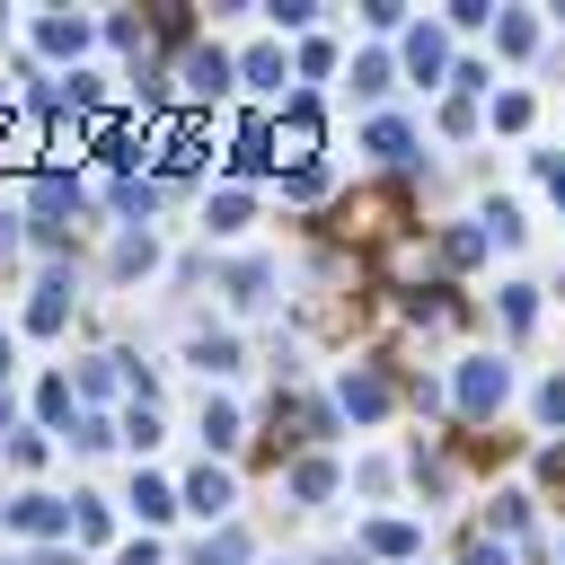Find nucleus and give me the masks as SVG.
Segmentation results:
<instances>
[{"mask_svg": "<svg viewBox=\"0 0 565 565\" xmlns=\"http://www.w3.org/2000/svg\"><path fill=\"white\" fill-rule=\"evenodd\" d=\"M503 388H512V371H503V362H486V353L459 371V397H468V415H494V406H503Z\"/></svg>", "mask_w": 565, "mask_h": 565, "instance_id": "nucleus-1", "label": "nucleus"}, {"mask_svg": "<svg viewBox=\"0 0 565 565\" xmlns=\"http://www.w3.org/2000/svg\"><path fill=\"white\" fill-rule=\"evenodd\" d=\"M380 406H388V388H380L371 371H344V415H362V424H371Z\"/></svg>", "mask_w": 565, "mask_h": 565, "instance_id": "nucleus-2", "label": "nucleus"}, {"mask_svg": "<svg viewBox=\"0 0 565 565\" xmlns=\"http://www.w3.org/2000/svg\"><path fill=\"white\" fill-rule=\"evenodd\" d=\"M35 44H44V53H79V44H88V26H79V18H44V26H35Z\"/></svg>", "mask_w": 565, "mask_h": 565, "instance_id": "nucleus-3", "label": "nucleus"}, {"mask_svg": "<svg viewBox=\"0 0 565 565\" xmlns=\"http://www.w3.org/2000/svg\"><path fill=\"white\" fill-rule=\"evenodd\" d=\"M221 79H230V62H221V53H194V62H185V88H194V97H212Z\"/></svg>", "mask_w": 565, "mask_h": 565, "instance_id": "nucleus-4", "label": "nucleus"}, {"mask_svg": "<svg viewBox=\"0 0 565 565\" xmlns=\"http://www.w3.org/2000/svg\"><path fill=\"white\" fill-rule=\"evenodd\" d=\"M185 503H194V512H230V477H212V468H203V477L185 486Z\"/></svg>", "mask_w": 565, "mask_h": 565, "instance_id": "nucleus-5", "label": "nucleus"}, {"mask_svg": "<svg viewBox=\"0 0 565 565\" xmlns=\"http://www.w3.org/2000/svg\"><path fill=\"white\" fill-rule=\"evenodd\" d=\"M238 71H247V79H256V88H282V53H274V44H256V53H247V62H238Z\"/></svg>", "mask_w": 565, "mask_h": 565, "instance_id": "nucleus-6", "label": "nucleus"}, {"mask_svg": "<svg viewBox=\"0 0 565 565\" xmlns=\"http://www.w3.org/2000/svg\"><path fill=\"white\" fill-rule=\"evenodd\" d=\"M203 441L230 450V441H238V406H203Z\"/></svg>", "mask_w": 565, "mask_h": 565, "instance_id": "nucleus-7", "label": "nucleus"}, {"mask_svg": "<svg viewBox=\"0 0 565 565\" xmlns=\"http://www.w3.org/2000/svg\"><path fill=\"white\" fill-rule=\"evenodd\" d=\"M406 62L433 79V71H441V35H433V26H424V35H406Z\"/></svg>", "mask_w": 565, "mask_h": 565, "instance_id": "nucleus-8", "label": "nucleus"}, {"mask_svg": "<svg viewBox=\"0 0 565 565\" xmlns=\"http://www.w3.org/2000/svg\"><path fill=\"white\" fill-rule=\"evenodd\" d=\"M194 362H203V371H230L238 344H230V335H194Z\"/></svg>", "mask_w": 565, "mask_h": 565, "instance_id": "nucleus-9", "label": "nucleus"}, {"mask_svg": "<svg viewBox=\"0 0 565 565\" xmlns=\"http://www.w3.org/2000/svg\"><path fill=\"white\" fill-rule=\"evenodd\" d=\"M132 512H141V521H159V512H168V486H159V477H141V486H132Z\"/></svg>", "mask_w": 565, "mask_h": 565, "instance_id": "nucleus-10", "label": "nucleus"}, {"mask_svg": "<svg viewBox=\"0 0 565 565\" xmlns=\"http://www.w3.org/2000/svg\"><path fill=\"white\" fill-rule=\"evenodd\" d=\"M371 547H388V556H406V547H415V530H406V521H371Z\"/></svg>", "mask_w": 565, "mask_h": 565, "instance_id": "nucleus-11", "label": "nucleus"}, {"mask_svg": "<svg viewBox=\"0 0 565 565\" xmlns=\"http://www.w3.org/2000/svg\"><path fill=\"white\" fill-rule=\"evenodd\" d=\"M371 150L380 159H406V124H371Z\"/></svg>", "mask_w": 565, "mask_h": 565, "instance_id": "nucleus-12", "label": "nucleus"}, {"mask_svg": "<svg viewBox=\"0 0 565 565\" xmlns=\"http://www.w3.org/2000/svg\"><path fill=\"white\" fill-rule=\"evenodd\" d=\"M539 415H547V424H565V371H556V380L539 388Z\"/></svg>", "mask_w": 565, "mask_h": 565, "instance_id": "nucleus-13", "label": "nucleus"}, {"mask_svg": "<svg viewBox=\"0 0 565 565\" xmlns=\"http://www.w3.org/2000/svg\"><path fill=\"white\" fill-rule=\"evenodd\" d=\"M468 565H503V547H468Z\"/></svg>", "mask_w": 565, "mask_h": 565, "instance_id": "nucleus-14", "label": "nucleus"}, {"mask_svg": "<svg viewBox=\"0 0 565 565\" xmlns=\"http://www.w3.org/2000/svg\"><path fill=\"white\" fill-rule=\"evenodd\" d=\"M0 371H9V344H0Z\"/></svg>", "mask_w": 565, "mask_h": 565, "instance_id": "nucleus-15", "label": "nucleus"}]
</instances>
